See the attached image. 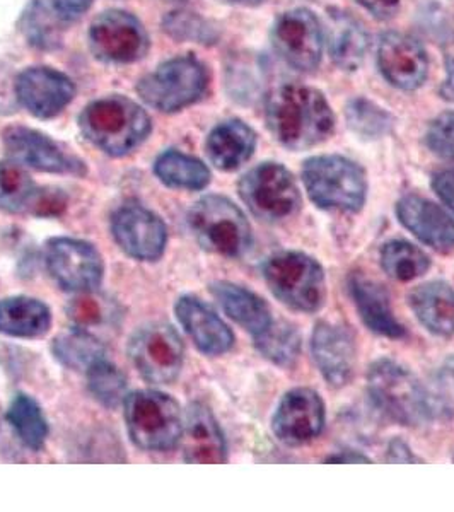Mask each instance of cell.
I'll return each mask as SVG.
<instances>
[{"instance_id": "obj_3", "label": "cell", "mask_w": 454, "mask_h": 512, "mask_svg": "<svg viewBox=\"0 0 454 512\" xmlns=\"http://www.w3.org/2000/svg\"><path fill=\"white\" fill-rule=\"evenodd\" d=\"M367 391L378 410L405 427H420L432 419L431 400L414 374L391 359H379L367 371Z\"/></svg>"}, {"instance_id": "obj_4", "label": "cell", "mask_w": 454, "mask_h": 512, "mask_svg": "<svg viewBox=\"0 0 454 512\" xmlns=\"http://www.w3.org/2000/svg\"><path fill=\"white\" fill-rule=\"evenodd\" d=\"M123 410L130 439L140 449L164 453L180 443L183 414L176 400L166 393L134 391L125 398Z\"/></svg>"}, {"instance_id": "obj_6", "label": "cell", "mask_w": 454, "mask_h": 512, "mask_svg": "<svg viewBox=\"0 0 454 512\" xmlns=\"http://www.w3.org/2000/svg\"><path fill=\"white\" fill-rule=\"evenodd\" d=\"M188 226L204 250L239 258L250 250L251 227L243 210L229 198L207 195L188 212Z\"/></svg>"}, {"instance_id": "obj_39", "label": "cell", "mask_w": 454, "mask_h": 512, "mask_svg": "<svg viewBox=\"0 0 454 512\" xmlns=\"http://www.w3.org/2000/svg\"><path fill=\"white\" fill-rule=\"evenodd\" d=\"M70 320L74 321L79 328L99 325L106 320L105 304L101 299L93 296V292H81V296L72 299L67 308Z\"/></svg>"}, {"instance_id": "obj_11", "label": "cell", "mask_w": 454, "mask_h": 512, "mask_svg": "<svg viewBox=\"0 0 454 512\" xmlns=\"http://www.w3.org/2000/svg\"><path fill=\"white\" fill-rule=\"evenodd\" d=\"M47 268L64 291L94 292L103 282L105 263L88 241L53 238L47 243Z\"/></svg>"}, {"instance_id": "obj_19", "label": "cell", "mask_w": 454, "mask_h": 512, "mask_svg": "<svg viewBox=\"0 0 454 512\" xmlns=\"http://www.w3.org/2000/svg\"><path fill=\"white\" fill-rule=\"evenodd\" d=\"M16 94L33 117L53 118L74 99L76 86L59 70L33 67L18 77Z\"/></svg>"}, {"instance_id": "obj_26", "label": "cell", "mask_w": 454, "mask_h": 512, "mask_svg": "<svg viewBox=\"0 0 454 512\" xmlns=\"http://www.w3.org/2000/svg\"><path fill=\"white\" fill-rule=\"evenodd\" d=\"M210 291L216 297L217 303L221 304L224 313L239 326H243L253 337L260 335L274 321L262 297H258L255 292L248 291L245 287L236 286L231 282H216L212 284Z\"/></svg>"}, {"instance_id": "obj_35", "label": "cell", "mask_w": 454, "mask_h": 512, "mask_svg": "<svg viewBox=\"0 0 454 512\" xmlns=\"http://www.w3.org/2000/svg\"><path fill=\"white\" fill-rule=\"evenodd\" d=\"M88 388L103 407L118 408L127 398L125 374L106 359L88 369Z\"/></svg>"}, {"instance_id": "obj_1", "label": "cell", "mask_w": 454, "mask_h": 512, "mask_svg": "<svg viewBox=\"0 0 454 512\" xmlns=\"http://www.w3.org/2000/svg\"><path fill=\"white\" fill-rule=\"evenodd\" d=\"M268 128L282 146L304 151L325 142L333 134L335 118L318 89L284 84L274 89L265 106Z\"/></svg>"}, {"instance_id": "obj_21", "label": "cell", "mask_w": 454, "mask_h": 512, "mask_svg": "<svg viewBox=\"0 0 454 512\" xmlns=\"http://www.w3.org/2000/svg\"><path fill=\"white\" fill-rule=\"evenodd\" d=\"M175 311L180 325L200 352L222 355L233 347L234 335L231 328L204 301L193 296L180 297Z\"/></svg>"}, {"instance_id": "obj_20", "label": "cell", "mask_w": 454, "mask_h": 512, "mask_svg": "<svg viewBox=\"0 0 454 512\" xmlns=\"http://www.w3.org/2000/svg\"><path fill=\"white\" fill-rule=\"evenodd\" d=\"M181 451L188 463L219 465L227 458V446L221 427L209 408L192 403L183 415Z\"/></svg>"}, {"instance_id": "obj_41", "label": "cell", "mask_w": 454, "mask_h": 512, "mask_svg": "<svg viewBox=\"0 0 454 512\" xmlns=\"http://www.w3.org/2000/svg\"><path fill=\"white\" fill-rule=\"evenodd\" d=\"M432 188L444 205H448V209L454 212V169H444L434 175Z\"/></svg>"}, {"instance_id": "obj_33", "label": "cell", "mask_w": 454, "mask_h": 512, "mask_svg": "<svg viewBox=\"0 0 454 512\" xmlns=\"http://www.w3.org/2000/svg\"><path fill=\"white\" fill-rule=\"evenodd\" d=\"M260 354L280 367H292L301 354V337L287 321H272L255 337Z\"/></svg>"}, {"instance_id": "obj_27", "label": "cell", "mask_w": 454, "mask_h": 512, "mask_svg": "<svg viewBox=\"0 0 454 512\" xmlns=\"http://www.w3.org/2000/svg\"><path fill=\"white\" fill-rule=\"evenodd\" d=\"M52 326L47 304L33 297H9L0 301V333L9 337L38 338Z\"/></svg>"}, {"instance_id": "obj_36", "label": "cell", "mask_w": 454, "mask_h": 512, "mask_svg": "<svg viewBox=\"0 0 454 512\" xmlns=\"http://www.w3.org/2000/svg\"><path fill=\"white\" fill-rule=\"evenodd\" d=\"M347 122L364 139H379L388 134L393 125L390 113L364 98L350 101L347 106Z\"/></svg>"}, {"instance_id": "obj_37", "label": "cell", "mask_w": 454, "mask_h": 512, "mask_svg": "<svg viewBox=\"0 0 454 512\" xmlns=\"http://www.w3.org/2000/svg\"><path fill=\"white\" fill-rule=\"evenodd\" d=\"M164 30L178 40H195L198 43H212L216 40V33L209 28V24L192 12H173L164 21Z\"/></svg>"}, {"instance_id": "obj_17", "label": "cell", "mask_w": 454, "mask_h": 512, "mask_svg": "<svg viewBox=\"0 0 454 512\" xmlns=\"http://www.w3.org/2000/svg\"><path fill=\"white\" fill-rule=\"evenodd\" d=\"M311 354L321 376L335 388L349 384L356 373L357 349L352 333L344 326L320 321L311 337Z\"/></svg>"}, {"instance_id": "obj_46", "label": "cell", "mask_w": 454, "mask_h": 512, "mask_svg": "<svg viewBox=\"0 0 454 512\" xmlns=\"http://www.w3.org/2000/svg\"><path fill=\"white\" fill-rule=\"evenodd\" d=\"M241 4H245V6H258V4H262L265 0H239Z\"/></svg>"}, {"instance_id": "obj_44", "label": "cell", "mask_w": 454, "mask_h": 512, "mask_svg": "<svg viewBox=\"0 0 454 512\" xmlns=\"http://www.w3.org/2000/svg\"><path fill=\"white\" fill-rule=\"evenodd\" d=\"M388 461H393V463H414V461H417V458H415V454L410 451L407 444L400 441V439H395V441H391L390 448H388Z\"/></svg>"}, {"instance_id": "obj_5", "label": "cell", "mask_w": 454, "mask_h": 512, "mask_svg": "<svg viewBox=\"0 0 454 512\" xmlns=\"http://www.w3.org/2000/svg\"><path fill=\"white\" fill-rule=\"evenodd\" d=\"M263 279L279 301L301 313H316L325 303V272L313 256L280 251L262 267Z\"/></svg>"}, {"instance_id": "obj_12", "label": "cell", "mask_w": 454, "mask_h": 512, "mask_svg": "<svg viewBox=\"0 0 454 512\" xmlns=\"http://www.w3.org/2000/svg\"><path fill=\"white\" fill-rule=\"evenodd\" d=\"M91 48L98 59L113 64H132L149 50V36L139 19L125 11H106L89 30Z\"/></svg>"}, {"instance_id": "obj_2", "label": "cell", "mask_w": 454, "mask_h": 512, "mask_svg": "<svg viewBox=\"0 0 454 512\" xmlns=\"http://www.w3.org/2000/svg\"><path fill=\"white\" fill-rule=\"evenodd\" d=\"M79 127L94 147L122 158L146 142L151 134V118L132 99L108 96L86 106Z\"/></svg>"}, {"instance_id": "obj_24", "label": "cell", "mask_w": 454, "mask_h": 512, "mask_svg": "<svg viewBox=\"0 0 454 512\" xmlns=\"http://www.w3.org/2000/svg\"><path fill=\"white\" fill-rule=\"evenodd\" d=\"M410 306L420 323L439 337H454V287L432 280L410 294Z\"/></svg>"}, {"instance_id": "obj_43", "label": "cell", "mask_w": 454, "mask_h": 512, "mask_svg": "<svg viewBox=\"0 0 454 512\" xmlns=\"http://www.w3.org/2000/svg\"><path fill=\"white\" fill-rule=\"evenodd\" d=\"M359 2L366 7L367 11L383 21L395 18L396 12L400 9V0H359Z\"/></svg>"}, {"instance_id": "obj_14", "label": "cell", "mask_w": 454, "mask_h": 512, "mask_svg": "<svg viewBox=\"0 0 454 512\" xmlns=\"http://www.w3.org/2000/svg\"><path fill=\"white\" fill-rule=\"evenodd\" d=\"M111 233L118 246L140 262H158L168 243L163 219L139 204L123 205L113 214Z\"/></svg>"}, {"instance_id": "obj_47", "label": "cell", "mask_w": 454, "mask_h": 512, "mask_svg": "<svg viewBox=\"0 0 454 512\" xmlns=\"http://www.w3.org/2000/svg\"><path fill=\"white\" fill-rule=\"evenodd\" d=\"M166 2H185V0H166Z\"/></svg>"}, {"instance_id": "obj_25", "label": "cell", "mask_w": 454, "mask_h": 512, "mask_svg": "<svg viewBox=\"0 0 454 512\" xmlns=\"http://www.w3.org/2000/svg\"><path fill=\"white\" fill-rule=\"evenodd\" d=\"M257 135L246 123L239 120L217 125L207 139V154L216 168L234 171L253 156Z\"/></svg>"}, {"instance_id": "obj_42", "label": "cell", "mask_w": 454, "mask_h": 512, "mask_svg": "<svg viewBox=\"0 0 454 512\" xmlns=\"http://www.w3.org/2000/svg\"><path fill=\"white\" fill-rule=\"evenodd\" d=\"M53 11L57 12L59 18L65 21H72L88 11L93 0H52Z\"/></svg>"}, {"instance_id": "obj_31", "label": "cell", "mask_w": 454, "mask_h": 512, "mask_svg": "<svg viewBox=\"0 0 454 512\" xmlns=\"http://www.w3.org/2000/svg\"><path fill=\"white\" fill-rule=\"evenodd\" d=\"M7 420L24 446L40 451L47 443L48 422L40 405L28 395H16L7 410Z\"/></svg>"}, {"instance_id": "obj_30", "label": "cell", "mask_w": 454, "mask_h": 512, "mask_svg": "<svg viewBox=\"0 0 454 512\" xmlns=\"http://www.w3.org/2000/svg\"><path fill=\"white\" fill-rule=\"evenodd\" d=\"M52 352L60 364L74 371H86L96 362L105 359V345L98 338L86 332V328H72L60 333L53 340Z\"/></svg>"}, {"instance_id": "obj_23", "label": "cell", "mask_w": 454, "mask_h": 512, "mask_svg": "<svg viewBox=\"0 0 454 512\" xmlns=\"http://www.w3.org/2000/svg\"><path fill=\"white\" fill-rule=\"evenodd\" d=\"M349 291L364 325L371 332L388 338H403L407 335V330L393 315L388 292L378 282L367 279L366 275H350Z\"/></svg>"}, {"instance_id": "obj_40", "label": "cell", "mask_w": 454, "mask_h": 512, "mask_svg": "<svg viewBox=\"0 0 454 512\" xmlns=\"http://www.w3.org/2000/svg\"><path fill=\"white\" fill-rule=\"evenodd\" d=\"M55 192V190H53ZM36 193L35 202L31 205V209L36 216H55L60 210L64 209L65 200L60 193Z\"/></svg>"}, {"instance_id": "obj_28", "label": "cell", "mask_w": 454, "mask_h": 512, "mask_svg": "<svg viewBox=\"0 0 454 512\" xmlns=\"http://www.w3.org/2000/svg\"><path fill=\"white\" fill-rule=\"evenodd\" d=\"M328 40L335 64L344 70L359 69L366 57L367 35L349 12H328Z\"/></svg>"}, {"instance_id": "obj_10", "label": "cell", "mask_w": 454, "mask_h": 512, "mask_svg": "<svg viewBox=\"0 0 454 512\" xmlns=\"http://www.w3.org/2000/svg\"><path fill=\"white\" fill-rule=\"evenodd\" d=\"M129 355L147 383L171 384L183 369L185 347L173 326L154 321L137 330L130 340Z\"/></svg>"}, {"instance_id": "obj_29", "label": "cell", "mask_w": 454, "mask_h": 512, "mask_svg": "<svg viewBox=\"0 0 454 512\" xmlns=\"http://www.w3.org/2000/svg\"><path fill=\"white\" fill-rule=\"evenodd\" d=\"M154 173L164 185L180 190H202L210 181V171L200 159L183 152L168 151L159 156Z\"/></svg>"}, {"instance_id": "obj_8", "label": "cell", "mask_w": 454, "mask_h": 512, "mask_svg": "<svg viewBox=\"0 0 454 512\" xmlns=\"http://www.w3.org/2000/svg\"><path fill=\"white\" fill-rule=\"evenodd\" d=\"M239 195L260 221H287L301 209L296 180L279 163H263L248 171L239 181Z\"/></svg>"}, {"instance_id": "obj_9", "label": "cell", "mask_w": 454, "mask_h": 512, "mask_svg": "<svg viewBox=\"0 0 454 512\" xmlns=\"http://www.w3.org/2000/svg\"><path fill=\"white\" fill-rule=\"evenodd\" d=\"M209 84V74L195 57H180L161 65L154 74L140 81V98L147 105L164 111L183 110L202 98Z\"/></svg>"}, {"instance_id": "obj_38", "label": "cell", "mask_w": 454, "mask_h": 512, "mask_svg": "<svg viewBox=\"0 0 454 512\" xmlns=\"http://www.w3.org/2000/svg\"><path fill=\"white\" fill-rule=\"evenodd\" d=\"M425 140L436 156L454 161V111L439 115L427 130Z\"/></svg>"}, {"instance_id": "obj_45", "label": "cell", "mask_w": 454, "mask_h": 512, "mask_svg": "<svg viewBox=\"0 0 454 512\" xmlns=\"http://www.w3.org/2000/svg\"><path fill=\"white\" fill-rule=\"evenodd\" d=\"M328 463H340V465H356V463H369V458L362 456V454L354 453V451H347V453L335 454L328 458Z\"/></svg>"}, {"instance_id": "obj_18", "label": "cell", "mask_w": 454, "mask_h": 512, "mask_svg": "<svg viewBox=\"0 0 454 512\" xmlns=\"http://www.w3.org/2000/svg\"><path fill=\"white\" fill-rule=\"evenodd\" d=\"M378 64L386 81L403 91L420 88L429 69L427 53L419 41L395 31L379 41Z\"/></svg>"}, {"instance_id": "obj_32", "label": "cell", "mask_w": 454, "mask_h": 512, "mask_svg": "<svg viewBox=\"0 0 454 512\" xmlns=\"http://www.w3.org/2000/svg\"><path fill=\"white\" fill-rule=\"evenodd\" d=\"M381 267L391 279L408 282L422 277L431 267V260L405 239H393L381 248Z\"/></svg>"}, {"instance_id": "obj_22", "label": "cell", "mask_w": 454, "mask_h": 512, "mask_svg": "<svg viewBox=\"0 0 454 512\" xmlns=\"http://www.w3.org/2000/svg\"><path fill=\"white\" fill-rule=\"evenodd\" d=\"M396 216L410 233L434 250H454V221L441 207L419 195H407L396 204Z\"/></svg>"}, {"instance_id": "obj_7", "label": "cell", "mask_w": 454, "mask_h": 512, "mask_svg": "<svg viewBox=\"0 0 454 512\" xmlns=\"http://www.w3.org/2000/svg\"><path fill=\"white\" fill-rule=\"evenodd\" d=\"M304 185L318 207L357 212L366 202L367 180L359 164L342 156H316L304 163Z\"/></svg>"}, {"instance_id": "obj_13", "label": "cell", "mask_w": 454, "mask_h": 512, "mask_svg": "<svg viewBox=\"0 0 454 512\" xmlns=\"http://www.w3.org/2000/svg\"><path fill=\"white\" fill-rule=\"evenodd\" d=\"M272 43L287 65L301 72H313L323 55V30L308 9H294L275 21Z\"/></svg>"}, {"instance_id": "obj_34", "label": "cell", "mask_w": 454, "mask_h": 512, "mask_svg": "<svg viewBox=\"0 0 454 512\" xmlns=\"http://www.w3.org/2000/svg\"><path fill=\"white\" fill-rule=\"evenodd\" d=\"M35 181L19 164L0 163V209L18 214L35 202Z\"/></svg>"}, {"instance_id": "obj_15", "label": "cell", "mask_w": 454, "mask_h": 512, "mask_svg": "<svg viewBox=\"0 0 454 512\" xmlns=\"http://www.w3.org/2000/svg\"><path fill=\"white\" fill-rule=\"evenodd\" d=\"M4 147L14 163L36 171L55 175H86V164L81 159L33 128H7L4 132Z\"/></svg>"}, {"instance_id": "obj_16", "label": "cell", "mask_w": 454, "mask_h": 512, "mask_svg": "<svg viewBox=\"0 0 454 512\" xmlns=\"http://www.w3.org/2000/svg\"><path fill=\"white\" fill-rule=\"evenodd\" d=\"M272 427L277 439L287 446L309 443L325 427V403L309 388L291 390L280 400Z\"/></svg>"}]
</instances>
